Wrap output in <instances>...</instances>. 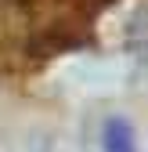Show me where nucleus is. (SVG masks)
<instances>
[{"label":"nucleus","instance_id":"obj_1","mask_svg":"<svg viewBox=\"0 0 148 152\" xmlns=\"http://www.w3.org/2000/svg\"><path fill=\"white\" fill-rule=\"evenodd\" d=\"M112 0H15L33 54H54L80 44Z\"/></svg>","mask_w":148,"mask_h":152},{"label":"nucleus","instance_id":"obj_2","mask_svg":"<svg viewBox=\"0 0 148 152\" xmlns=\"http://www.w3.org/2000/svg\"><path fill=\"white\" fill-rule=\"evenodd\" d=\"M105 152H137L134 130L126 120H108L105 123Z\"/></svg>","mask_w":148,"mask_h":152}]
</instances>
